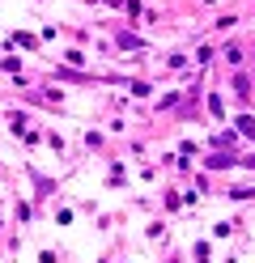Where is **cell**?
I'll return each instance as SVG.
<instances>
[{"instance_id":"cell-1","label":"cell","mask_w":255,"mask_h":263,"mask_svg":"<svg viewBox=\"0 0 255 263\" xmlns=\"http://www.w3.org/2000/svg\"><path fill=\"white\" fill-rule=\"evenodd\" d=\"M238 127H243L247 136H255V119H238Z\"/></svg>"}]
</instances>
